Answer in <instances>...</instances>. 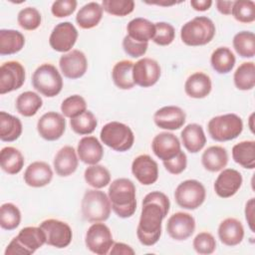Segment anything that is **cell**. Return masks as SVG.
I'll list each match as a JSON object with an SVG mask.
<instances>
[{
    "mask_svg": "<svg viewBox=\"0 0 255 255\" xmlns=\"http://www.w3.org/2000/svg\"><path fill=\"white\" fill-rule=\"evenodd\" d=\"M40 228L46 236V243L56 248H65L70 245L73 232L71 227L64 221L47 219L40 224Z\"/></svg>",
    "mask_w": 255,
    "mask_h": 255,
    "instance_id": "11",
    "label": "cell"
},
{
    "mask_svg": "<svg viewBox=\"0 0 255 255\" xmlns=\"http://www.w3.org/2000/svg\"><path fill=\"white\" fill-rule=\"evenodd\" d=\"M103 7L97 2H90L84 5L76 16L77 24L82 29H92L102 20Z\"/></svg>",
    "mask_w": 255,
    "mask_h": 255,
    "instance_id": "31",
    "label": "cell"
},
{
    "mask_svg": "<svg viewBox=\"0 0 255 255\" xmlns=\"http://www.w3.org/2000/svg\"><path fill=\"white\" fill-rule=\"evenodd\" d=\"M100 136L103 143L120 152L128 150L134 141V135L130 128L119 122H111L105 125Z\"/></svg>",
    "mask_w": 255,
    "mask_h": 255,
    "instance_id": "8",
    "label": "cell"
},
{
    "mask_svg": "<svg viewBox=\"0 0 255 255\" xmlns=\"http://www.w3.org/2000/svg\"><path fill=\"white\" fill-rule=\"evenodd\" d=\"M79 159L76 150L71 145H65L55 155L54 168L59 176H69L77 170Z\"/></svg>",
    "mask_w": 255,
    "mask_h": 255,
    "instance_id": "24",
    "label": "cell"
},
{
    "mask_svg": "<svg viewBox=\"0 0 255 255\" xmlns=\"http://www.w3.org/2000/svg\"><path fill=\"white\" fill-rule=\"evenodd\" d=\"M194 230L195 220L191 214L186 212L172 214L166 223V231L174 240H185L193 234Z\"/></svg>",
    "mask_w": 255,
    "mask_h": 255,
    "instance_id": "17",
    "label": "cell"
},
{
    "mask_svg": "<svg viewBox=\"0 0 255 255\" xmlns=\"http://www.w3.org/2000/svg\"><path fill=\"white\" fill-rule=\"evenodd\" d=\"M147 47L148 43L135 41L131 39L128 35H127L123 40V48L125 52L132 58H138L140 56H143L146 53Z\"/></svg>",
    "mask_w": 255,
    "mask_h": 255,
    "instance_id": "49",
    "label": "cell"
},
{
    "mask_svg": "<svg viewBox=\"0 0 255 255\" xmlns=\"http://www.w3.org/2000/svg\"><path fill=\"white\" fill-rule=\"evenodd\" d=\"M128 35L138 42L148 43L155 34V26L153 23L144 18H134L128 22L127 26Z\"/></svg>",
    "mask_w": 255,
    "mask_h": 255,
    "instance_id": "30",
    "label": "cell"
},
{
    "mask_svg": "<svg viewBox=\"0 0 255 255\" xmlns=\"http://www.w3.org/2000/svg\"><path fill=\"white\" fill-rule=\"evenodd\" d=\"M151 148L153 153L162 161L173 158L181 150L177 136L167 131L159 132L153 137Z\"/></svg>",
    "mask_w": 255,
    "mask_h": 255,
    "instance_id": "19",
    "label": "cell"
},
{
    "mask_svg": "<svg viewBox=\"0 0 255 255\" xmlns=\"http://www.w3.org/2000/svg\"><path fill=\"white\" fill-rule=\"evenodd\" d=\"M215 32V25L211 19L198 16L181 27L180 38L187 46H203L213 39Z\"/></svg>",
    "mask_w": 255,
    "mask_h": 255,
    "instance_id": "3",
    "label": "cell"
},
{
    "mask_svg": "<svg viewBox=\"0 0 255 255\" xmlns=\"http://www.w3.org/2000/svg\"><path fill=\"white\" fill-rule=\"evenodd\" d=\"M232 5H233V1H221V0L216 1L217 10L223 15H230L231 14Z\"/></svg>",
    "mask_w": 255,
    "mask_h": 255,
    "instance_id": "55",
    "label": "cell"
},
{
    "mask_svg": "<svg viewBox=\"0 0 255 255\" xmlns=\"http://www.w3.org/2000/svg\"><path fill=\"white\" fill-rule=\"evenodd\" d=\"M235 56L227 47H219L215 49L210 58V63L215 72L218 74L229 73L235 65Z\"/></svg>",
    "mask_w": 255,
    "mask_h": 255,
    "instance_id": "37",
    "label": "cell"
},
{
    "mask_svg": "<svg viewBox=\"0 0 255 255\" xmlns=\"http://www.w3.org/2000/svg\"><path fill=\"white\" fill-rule=\"evenodd\" d=\"M211 89L212 84L209 76L202 72H196L190 75L184 84L186 95L193 99H203L207 97Z\"/></svg>",
    "mask_w": 255,
    "mask_h": 255,
    "instance_id": "26",
    "label": "cell"
},
{
    "mask_svg": "<svg viewBox=\"0 0 255 255\" xmlns=\"http://www.w3.org/2000/svg\"><path fill=\"white\" fill-rule=\"evenodd\" d=\"M241 173L233 168L223 169L214 182V191L221 198L233 196L242 185Z\"/></svg>",
    "mask_w": 255,
    "mask_h": 255,
    "instance_id": "21",
    "label": "cell"
},
{
    "mask_svg": "<svg viewBox=\"0 0 255 255\" xmlns=\"http://www.w3.org/2000/svg\"><path fill=\"white\" fill-rule=\"evenodd\" d=\"M22 133L21 121L6 113L0 112V139L3 141H14Z\"/></svg>",
    "mask_w": 255,
    "mask_h": 255,
    "instance_id": "34",
    "label": "cell"
},
{
    "mask_svg": "<svg viewBox=\"0 0 255 255\" xmlns=\"http://www.w3.org/2000/svg\"><path fill=\"white\" fill-rule=\"evenodd\" d=\"M108 196L112 209L119 217L128 218L133 215L136 209L135 186L130 179H115L109 187Z\"/></svg>",
    "mask_w": 255,
    "mask_h": 255,
    "instance_id": "2",
    "label": "cell"
},
{
    "mask_svg": "<svg viewBox=\"0 0 255 255\" xmlns=\"http://www.w3.org/2000/svg\"><path fill=\"white\" fill-rule=\"evenodd\" d=\"M193 248L199 254H211L216 248L215 238L211 233L200 232L193 239Z\"/></svg>",
    "mask_w": 255,
    "mask_h": 255,
    "instance_id": "48",
    "label": "cell"
},
{
    "mask_svg": "<svg viewBox=\"0 0 255 255\" xmlns=\"http://www.w3.org/2000/svg\"><path fill=\"white\" fill-rule=\"evenodd\" d=\"M102 7L111 15L124 17L133 11L134 2L132 0H103Z\"/></svg>",
    "mask_w": 255,
    "mask_h": 255,
    "instance_id": "46",
    "label": "cell"
},
{
    "mask_svg": "<svg viewBox=\"0 0 255 255\" xmlns=\"http://www.w3.org/2000/svg\"><path fill=\"white\" fill-rule=\"evenodd\" d=\"M85 180L94 188L100 189L111 182V173L104 165L93 164L86 168L84 173Z\"/></svg>",
    "mask_w": 255,
    "mask_h": 255,
    "instance_id": "39",
    "label": "cell"
},
{
    "mask_svg": "<svg viewBox=\"0 0 255 255\" xmlns=\"http://www.w3.org/2000/svg\"><path fill=\"white\" fill-rule=\"evenodd\" d=\"M245 218L249 225V228L254 232V198H251L247 201L245 206Z\"/></svg>",
    "mask_w": 255,
    "mask_h": 255,
    "instance_id": "53",
    "label": "cell"
},
{
    "mask_svg": "<svg viewBox=\"0 0 255 255\" xmlns=\"http://www.w3.org/2000/svg\"><path fill=\"white\" fill-rule=\"evenodd\" d=\"M32 85L43 96L53 98L62 91L63 79L54 65L43 64L35 70L32 77Z\"/></svg>",
    "mask_w": 255,
    "mask_h": 255,
    "instance_id": "7",
    "label": "cell"
},
{
    "mask_svg": "<svg viewBox=\"0 0 255 255\" xmlns=\"http://www.w3.org/2000/svg\"><path fill=\"white\" fill-rule=\"evenodd\" d=\"M190 5L196 11H206L211 7L212 1L211 0H191Z\"/></svg>",
    "mask_w": 255,
    "mask_h": 255,
    "instance_id": "54",
    "label": "cell"
},
{
    "mask_svg": "<svg viewBox=\"0 0 255 255\" xmlns=\"http://www.w3.org/2000/svg\"><path fill=\"white\" fill-rule=\"evenodd\" d=\"M133 63L131 61L123 60L118 62L112 71L114 84L122 90H129L135 85L132 79Z\"/></svg>",
    "mask_w": 255,
    "mask_h": 255,
    "instance_id": "35",
    "label": "cell"
},
{
    "mask_svg": "<svg viewBox=\"0 0 255 255\" xmlns=\"http://www.w3.org/2000/svg\"><path fill=\"white\" fill-rule=\"evenodd\" d=\"M78 39V31L71 22L57 24L49 38L51 48L57 52H69Z\"/></svg>",
    "mask_w": 255,
    "mask_h": 255,
    "instance_id": "14",
    "label": "cell"
},
{
    "mask_svg": "<svg viewBox=\"0 0 255 255\" xmlns=\"http://www.w3.org/2000/svg\"><path fill=\"white\" fill-rule=\"evenodd\" d=\"M61 111L65 117L73 119L87 111V103L82 96L73 95L62 102Z\"/></svg>",
    "mask_w": 255,
    "mask_h": 255,
    "instance_id": "44",
    "label": "cell"
},
{
    "mask_svg": "<svg viewBox=\"0 0 255 255\" xmlns=\"http://www.w3.org/2000/svg\"><path fill=\"white\" fill-rule=\"evenodd\" d=\"M112 204L109 196L101 190H87L82 199V214L89 222L106 221L111 214Z\"/></svg>",
    "mask_w": 255,
    "mask_h": 255,
    "instance_id": "5",
    "label": "cell"
},
{
    "mask_svg": "<svg viewBox=\"0 0 255 255\" xmlns=\"http://www.w3.org/2000/svg\"><path fill=\"white\" fill-rule=\"evenodd\" d=\"M111 254H124V255H133L134 250L128 244L122 243V242H116L112 246V249L110 251Z\"/></svg>",
    "mask_w": 255,
    "mask_h": 255,
    "instance_id": "52",
    "label": "cell"
},
{
    "mask_svg": "<svg viewBox=\"0 0 255 255\" xmlns=\"http://www.w3.org/2000/svg\"><path fill=\"white\" fill-rule=\"evenodd\" d=\"M131 172L139 183L150 185L158 178V165L148 154H140L133 159Z\"/></svg>",
    "mask_w": 255,
    "mask_h": 255,
    "instance_id": "18",
    "label": "cell"
},
{
    "mask_svg": "<svg viewBox=\"0 0 255 255\" xmlns=\"http://www.w3.org/2000/svg\"><path fill=\"white\" fill-rule=\"evenodd\" d=\"M45 243L46 236L40 226L24 227L8 244L5 255H30Z\"/></svg>",
    "mask_w": 255,
    "mask_h": 255,
    "instance_id": "4",
    "label": "cell"
},
{
    "mask_svg": "<svg viewBox=\"0 0 255 255\" xmlns=\"http://www.w3.org/2000/svg\"><path fill=\"white\" fill-rule=\"evenodd\" d=\"M162 162H163V166L169 173L176 175L181 173L186 168L187 157H186V154L182 150H180L178 154L175 155L173 158L162 161Z\"/></svg>",
    "mask_w": 255,
    "mask_h": 255,
    "instance_id": "51",
    "label": "cell"
},
{
    "mask_svg": "<svg viewBox=\"0 0 255 255\" xmlns=\"http://www.w3.org/2000/svg\"><path fill=\"white\" fill-rule=\"evenodd\" d=\"M25 69L17 61H9L0 67V95L20 89L25 82Z\"/></svg>",
    "mask_w": 255,
    "mask_h": 255,
    "instance_id": "12",
    "label": "cell"
},
{
    "mask_svg": "<svg viewBox=\"0 0 255 255\" xmlns=\"http://www.w3.org/2000/svg\"><path fill=\"white\" fill-rule=\"evenodd\" d=\"M16 110L24 117H32L37 114L43 105L42 98L35 92L27 91L16 99Z\"/></svg>",
    "mask_w": 255,
    "mask_h": 255,
    "instance_id": "36",
    "label": "cell"
},
{
    "mask_svg": "<svg viewBox=\"0 0 255 255\" xmlns=\"http://www.w3.org/2000/svg\"><path fill=\"white\" fill-rule=\"evenodd\" d=\"M208 133L216 141L236 138L243 130V122L235 114H226L212 118L207 125Z\"/></svg>",
    "mask_w": 255,
    "mask_h": 255,
    "instance_id": "6",
    "label": "cell"
},
{
    "mask_svg": "<svg viewBox=\"0 0 255 255\" xmlns=\"http://www.w3.org/2000/svg\"><path fill=\"white\" fill-rule=\"evenodd\" d=\"M168 197L160 191L147 193L142 200L136 235L145 246L154 245L161 235V223L169 211Z\"/></svg>",
    "mask_w": 255,
    "mask_h": 255,
    "instance_id": "1",
    "label": "cell"
},
{
    "mask_svg": "<svg viewBox=\"0 0 255 255\" xmlns=\"http://www.w3.org/2000/svg\"><path fill=\"white\" fill-rule=\"evenodd\" d=\"M62 74L68 79H79L85 75L88 68V61L85 54L80 50H72L59 60Z\"/></svg>",
    "mask_w": 255,
    "mask_h": 255,
    "instance_id": "16",
    "label": "cell"
},
{
    "mask_svg": "<svg viewBox=\"0 0 255 255\" xmlns=\"http://www.w3.org/2000/svg\"><path fill=\"white\" fill-rule=\"evenodd\" d=\"M203 167L211 172L222 170L228 162L227 150L219 145L209 146L201 156Z\"/></svg>",
    "mask_w": 255,
    "mask_h": 255,
    "instance_id": "28",
    "label": "cell"
},
{
    "mask_svg": "<svg viewBox=\"0 0 255 255\" xmlns=\"http://www.w3.org/2000/svg\"><path fill=\"white\" fill-rule=\"evenodd\" d=\"M218 237L226 246H236L243 240L244 228L236 218L224 219L218 227Z\"/></svg>",
    "mask_w": 255,
    "mask_h": 255,
    "instance_id": "25",
    "label": "cell"
},
{
    "mask_svg": "<svg viewBox=\"0 0 255 255\" xmlns=\"http://www.w3.org/2000/svg\"><path fill=\"white\" fill-rule=\"evenodd\" d=\"M77 152L80 160L87 164H97L104 155V149L99 139L93 135L84 136L78 143Z\"/></svg>",
    "mask_w": 255,
    "mask_h": 255,
    "instance_id": "23",
    "label": "cell"
},
{
    "mask_svg": "<svg viewBox=\"0 0 255 255\" xmlns=\"http://www.w3.org/2000/svg\"><path fill=\"white\" fill-rule=\"evenodd\" d=\"M21 222V212L13 203H4L0 208V226L5 230H13Z\"/></svg>",
    "mask_w": 255,
    "mask_h": 255,
    "instance_id": "42",
    "label": "cell"
},
{
    "mask_svg": "<svg viewBox=\"0 0 255 255\" xmlns=\"http://www.w3.org/2000/svg\"><path fill=\"white\" fill-rule=\"evenodd\" d=\"M85 243L91 252L98 255H106L114 245V239L110 228L106 224L95 222L86 233Z\"/></svg>",
    "mask_w": 255,
    "mask_h": 255,
    "instance_id": "10",
    "label": "cell"
},
{
    "mask_svg": "<svg viewBox=\"0 0 255 255\" xmlns=\"http://www.w3.org/2000/svg\"><path fill=\"white\" fill-rule=\"evenodd\" d=\"M253 117H254V114H252V115L250 116V119H249V122H250V129H251L252 132H253Z\"/></svg>",
    "mask_w": 255,
    "mask_h": 255,
    "instance_id": "56",
    "label": "cell"
},
{
    "mask_svg": "<svg viewBox=\"0 0 255 255\" xmlns=\"http://www.w3.org/2000/svg\"><path fill=\"white\" fill-rule=\"evenodd\" d=\"M25 45L24 35L11 29L0 30V55H12L16 54L23 49Z\"/></svg>",
    "mask_w": 255,
    "mask_h": 255,
    "instance_id": "29",
    "label": "cell"
},
{
    "mask_svg": "<svg viewBox=\"0 0 255 255\" xmlns=\"http://www.w3.org/2000/svg\"><path fill=\"white\" fill-rule=\"evenodd\" d=\"M160 74V66L153 59L142 58L133 63L132 79L134 84L141 88H148L156 84Z\"/></svg>",
    "mask_w": 255,
    "mask_h": 255,
    "instance_id": "13",
    "label": "cell"
},
{
    "mask_svg": "<svg viewBox=\"0 0 255 255\" xmlns=\"http://www.w3.org/2000/svg\"><path fill=\"white\" fill-rule=\"evenodd\" d=\"M232 157L236 163L247 169L255 167V141L243 140L232 147Z\"/></svg>",
    "mask_w": 255,
    "mask_h": 255,
    "instance_id": "33",
    "label": "cell"
},
{
    "mask_svg": "<svg viewBox=\"0 0 255 255\" xmlns=\"http://www.w3.org/2000/svg\"><path fill=\"white\" fill-rule=\"evenodd\" d=\"M155 34L152 41L159 46L171 44L175 37V31L171 24L166 22H157L154 24Z\"/></svg>",
    "mask_w": 255,
    "mask_h": 255,
    "instance_id": "47",
    "label": "cell"
},
{
    "mask_svg": "<svg viewBox=\"0 0 255 255\" xmlns=\"http://www.w3.org/2000/svg\"><path fill=\"white\" fill-rule=\"evenodd\" d=\"M234 85L238 90L248 91L255 86V65L253 62L242 63L235 71Z\"/></svg>",
    "mask_w": 255,
    "mask_h": 255,
    "instance_id": "38",
    "label": "cell"
},
{
    "mask_svg": "<svg viewBox=\"0 0 255 255\" xmlns=\"http://www.w3.org/2000/svg\"><path fill=\"white\" fill-rule=\"evenodd\" d=\"M231 14L241 23H252L255 20V3L251 0L233 1Z\"/></svg>",
    "mask_w": 255,
    "mask_h": 255,
    "instance_id": "43",
    "label": "cell"
},
{
    "mask_svg": "<svg viewBox=\"0 0 255 255\" xmlns=\"http://www.w3.org/2000/svg\"><path fill=\"white\" fill-rule=\"evenodd\" d=\"M18 24L21 28L32 31L36 30L41 25V14L34 7H26L18 13Z\"/></svg>",
    "mask_w": 255,
    "mask_h": 255,
    "instance_id": "45",
    "label": "cell"
},
{
    "mask_svg": "<svg viewBox=\"0 0 255 255\" xmlns=\"http://www.w3.org/2000/svg\"><path fill=\"white\" fill-rule=\"evenodd\" d=\"M77 1L75 0H59L52 4V14L57 18L68 17L73 14L77 8Z\"/></svg>",
    "mask_w": 255,
    "mask_h": 255,
    "instance_id": "50",
    "label": "cell"
},
{
    "mask_svg": "<svg viewBox=\"0 0 255 255\" xmlns=\"http://www.w3.org/2000/svg\"><path fill=\"white\" fill-rule=\"evenodd\" d=\"M53 178V170L45 161H34L28 165L24 172V181L32 187L48 185Z\"/></svg>",
    "mask_w": 255,
    "mask_h": 255,
    "instance_id": "22",
    "label": "cell"
},
{
    "mask_svg": "<svg viewBox=\"0 0 255 255\" xmlns=\"http://www.w3.org/2000/svg\"><path fill=\"white\" fill-rule=\"evenodd\" d=\"M186 120L185 112L176 106H166L157 110L153 116L154 124L163 129L175 130L180 128Z\"/></svg>",
    "mask_w": 255,
    "mask_h": 255,
    "instance_id": "20",
    "label": "cell"
},
{
    "mask_svg": "<svg viewBox=\"0 0 255 255\" xmlns=\"http://www.w3.org/2000/svg\"><path fill=\"white\" fill-rule=\"evenodd\" d=\"M233 47L242 58H252L255 55V35L250 31H241L233 38Z\"/></svg>",
    "mask_w": 255,
    "mask_h": 255,
    "instance_id": "40",
    "label": "cell"
},
{
    "mask_svg": "<svg viewBox=\"0 0 255 255\" xmlns=\"http://www.w3.org/2000/svg\"><path fill=\"white\" fill-rule=\"evenodd\" d=\"M180 135L184 147L191 153L200 151L206 143V136L203 128L197 124L187 125L182 129Z\"/></svg>",
    "mask_w": 255,
    "mask_h": 255,
    "instance_id": "27",
    "label": "cell"
},
{
    "mask_svg": "<svg viewBox=\"0 0 255 255\" xmlns=\"http://www.w3.org/2000/svg\"><path fill=\"white\" fill-rule=\"evenodd\" d=\"M66 120L56 112H48L44 114L37 123V130L41 137L46 140L53 141L59 139L65 132Z\"/></svg>",
    "mask_w": 255,
    "mask_h": 255,
    "instance_id": "15",
    "label": "cell"
},
{
    "mask_svg": "<svg viewBox=\"0 0 255 255\" xmlns=\"http://www.w3.org/2000/svg\"><path fill=\"white\" fill-rule=\"evenodd\" d=\"M24 156L21 151L13 146H5L0 152V164L8 174L19 173L24 166Z\"/></svg>",
    "mask_w": 255,
    "mask_h": 255,
    "instance_id": "32",
    "label": "cell"
},
{
    "mask_svg": "<svg viewBox=\"0 0 255 255\" xmlns=\"http://www.w3.org/2000/svg\"><path fill=\"white\" fill-rule=\"evenodd\" d=\"M206 192L203 184L195 179L182 181L174 191L176 203L184 208L193 210L198 208L205 200Z\"/></svg>",
    "mask_w": 255,
    "mask_h": 255,
    "instance_id": "9",
    "label": "cell"
},
{
    "mask_svg": "<svg viewBox=\"0 0 255 255\" xmlns=\"http://www.w3.org/2000/svg\"><path fill=\"white\" fill-rule=\"evenodd\" d=\"M97 125V119L95 115L90 111H86L83 114L70 120L71 128L76 133L81 135L92 133L95 130Z\"/></svg>",
    "mask_w": 255,
    "mask_h": 255,
    "instance_id": "41",
    "label": "cell"
}]
</instances>
